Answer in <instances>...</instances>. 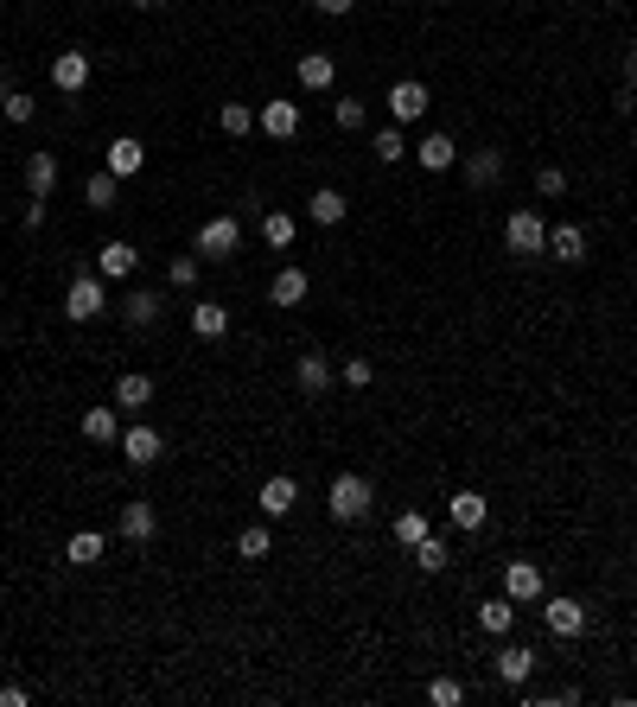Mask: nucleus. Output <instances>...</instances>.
Returning a JSON list of instances; mask_svg holds the SVG:
<instances>
[{
  "label": "nucleus",
  "instance_id": "f257e3e1",
  "mask_svg": "<svg viewBox=\"0 0 637 707\" xmlns=\"http://www.w3.org/2000/svg\"><path fill=\"white\" fill-rule=\"evenodd\" d=\"M376 504V491H370V478L364 472H338L332 478V491H325V510L338 516V523H364Z\"/></svg>",
  "mask_w": 637,
  "mask_h": 707
},
{
  "label": "nucleus",
  "instance_id": "f03ea898",
  "mask_svg": "<svg viewBox=\"0 0 637 707\" xmlns=\"http://www.w3.org/2000/svg\"><path fill=\"white\" fill-rule=\"evenodd\" d=\"M109 313V281L102 274H77L71 287H64V319L71 325H90V319H102Z\"/></svg>",
  "mask_w": 637,
  "mask_h": 707
},
{
  "label": "nucleus",
  "instance_id": "7ed1b4c3",
  "mask_svg": "<svg viewBox=\"0 0 637 707\" xmlns=\"http://www.w3.org/2000/svg\"><path fill=\"white\" fill-rule=\"evenodd\" d=\"M243 249V223L236 217H204L198 223V262H230Z\"/></svg>",
  "mask_w": 637,
  "mask_h": 707
},
{
  "label": "nucleus",
  "instance_id": "20e7f679",
  "mask_svg": "<svg viewBox=\"0 0 637 707\" xmlns=\"http://www.w3.org/2000/svg\"><path fill=\"white\" fill-rule=\"evenodd\" d=\"M504 243H510V255H548V223L523 204V211L504 217Z\"/></svg>",
  "mask_w": 637,
  "mask_h": 707
},
{
  "label": "nucleus",
  "instance_id": "39448f33",
  "mask_svg": "<svg viewBox=\"0 0 637 707\" xmlns=\"http://www.w3.org/2000/svg\"><path fill=\"white\" fill-rule=\"evenodd\" d=\"M115 536H122V542H134V548H141V542H153V536H160V510L134 497V504H122V510H115Z\"/></svg>",
  "mask_w": 637,
  "mask_h": 707
},
{
  "label": "nucleus",
  "instance_id": "423d86ee",
  "mask_svg": "<svg viewBox=\"0 0 637 707\" xmlns=\"http://www.w3.org/2000/svg\"><path fill=\"white\" fill-rule=\"evenodd\" d=\"M51 90H58V96H83V90H90V51H58V58H51Z\"/></svg>",
  "mask_w": 637,
  "mask_h": 707
},
{
  "label": "nucleus",
  "instance_id": "0eeeda50",
  "mask_svg": "<svg viewBox=\"0 0 637 707\" xmlns=\"http://www.w3.org/2000/svg\"><path fill=\"white\" fill-rule=\"evenodd\" d=\"M542 625L561 637V644H574L580 631H587V606L580 599H542Z\"/></svg>",
  "mask_w": 637,
  "mask_h": 707
},
{
  "label": "nucleus",
  "instance_id": "6e6552de",
  "mask_svg": "<svg viewBox=\"0 0 637 707\" xmlns=\"http://www.w3.org/2000/svg\"><path fill=\"white\" fill-rule=\"evenodd\" d=\"M160 453H166V434H160V427H128V434H122V459L134 465V472L160 465Z\"/></svg>",
  "mask_w": 637,
  "mask_h": 707
},
{
  "label": "nucleus",
  "instance_id": "1a4fd4ad",
  "mask_svg": "<svg viewBox=\"0 0 637 707\" xmlns=\"http://www.w3.org/2000/svg\"><path fill=\"white\" fill-rule=\"evenodd\" d=\"M427 102H434V96H427V83L402 77V83L389 90V115H395V128H402V122H421V115H427Z\"/></svg>",
  "mask_w": 637,
  "mask_h": 707
},
{
  "label": "nucleus",
  "instance_id": "9d476101",
  "mask_svg": "<svg viewBox=\"0 0 637 707\" xmlns=\"http://www.w3.org/2000/svg\"><path fill=\"white\" fill-rule=\"evenodd\" d=\"M134 268H141V249H134V243H122V236L96 249V274H102V281H128Z\"/></svg>",
  "mask_w": 637,
  "mask_h": 707
},
{
  "label": "nucleus",
  "instance_id": "9b49d317",
  "mask_svg": "<svg viewBox=\"0 0 637 707\" xmlns=\"http://www.w3.org/2000/svg\"><path fill=\"white\" fill-rule=\"evenodd\" d=\"M141 166H147V147L134 141V134H115L109 153H102V172H115V179H134Z\"/></svg>",
  "mask_w": 637,
  "mask_h": 707
},
{
  "label": "nucleus",
  "instance_id": "f8f14e48",
  "mask_svg": "<svg viewBox=\"0 0 637 707\" xmlns=\"http://www.w3.org/2000/svg\"><path fill=\"white\" fill-rule=\"evenodd\" d=\"M255 128H262L268 141H294L300 134V102H268V109H255Z\"/></svg>",
  "mask_w": 637,
  "mask_h": 707
},
{
  "label": "nucleus",
  "instance_id": "ddd939ff",
  "mask_svg": "<svg viewBox=\"0 0 637 707\" xmlns=\"http://www.w3.org/2000/svg\"><path fill=\"white\" fill-rule=\"evenodd\" d=\"M504 593L516 599V606H536L542 599V567L536 561H510L504 567Z\"/></svg>",
  "mask_w": 637,
  "mask_h": 707
},
{
  "label": "nucleus",
  "instance_id": "4468645a",
  "mask_svg": "<svg viewBox=\"0 0 637 707\" xmlns=\"http://www.w3.org/2000/svg\"><path fill=\"white\" fill-rule=\"evenodd\" d=\"M529 676H536V650H529V644H504V650H497V682L523 688Z\"/></svg>",
  "mask_w": 637,
  "mask_h": 707
},
{
  "label": "nucleus",
  "instance_id": "2eb2a0df",
  "mask_svg": "<svg viewBox=\"0 0 637 707\" xmlns=\"http://www.w3.org/2000/svg\"><path fill=\"white\" fill-rule=\"evenodd\" d=\"M446 516H453V529H466V536H478L485 529V516H491V504L478 491H453V504H446Z\"/></svg>",
  "mask_w": 637,
  "mask_h": 707
},
{
  "label": "nucleus",
  "instance_id": "dca6fc26",
  "mask_svg": "<svg viewBox=\"0 0 637 707\" xmlns=\"http://www.w3.org/2000/svg\"><path fill=\"white\" fill-rule=\"evenodd\" d=\"M306 217H313L319 230H332V223H344V217H351V198H344V192H332V185H319V192L306 198Z\"/></svg>",
  "mask_w": 637,
  "mask_h": 707
},
{
  "label": "nucleus",
  "instance_id": "f3484780",
  "mask_svg": "<svg viewBox=\"0 0 637 707\" xmlns=\"http://www.w3.org/2000/svg\"><path fill=\"white\" fill-rule=\"evenodd\" d=\"M294 77H300V90H332V83H338V58H325V51H306V58L294 64Z\"/></svg>",
  "mask_w": 637,
  "mask_h": 707
},
{
  "label": "nucleus",
  "instance_id": "a211bd4d",
  "mask_svg": "<svg viewBox=\"0 0 637 707\" xmlns=\"http://www.w3.org/2000/svg\"><path fill=\"white\" fill-rule=\"evenodd\" d=\"M548 255H555V262H587V230H580V223H555V230H548Z\"/></svg>",
  "mask_w": 637,
  "mask_h": 707
},
{
  "label": "nucleus",
  "instance_id": "6ab92c4d",
  "mask_svg": "<svg viewBox=\"0 0 637 707\" xmlns=\"http://www.w3.org/2000/svg\"><path fill=\"white\" fill-rule=\"evenodd\" d=\"M415 160H421L427 172H453V166H459V147H453V134H421Z\"/></svg>",
  "mask_w": 637,
  "mask_h": 707
},
{
  "label": "nucleus",
  "instance_id": "aec40b11",
  "mask_svg": "<svg viewBox=\"0 0 637 707\" xmlns=\"http://www.w3.org/2000/svg\"><path fill=\"white\" fill-rule=\"evenodd\" d=\"M306 293H313V281H306V268H281L268 281V306H300Z\"/></svg>",
  "mask_w": 637,
  "mask_h": 707
},
{
  "label": "nucleus",
  "instance_id": "412c9836",
  "mask_svg": "<svg viewBox=\"0 0 637 707\" xmlns=\"http://www.w3.org/2000/svg\"><path fill=\"white\" fill-rule=\"evenodd\" d=\"M26 192L32 198L58 192V153H26Z\"/></svg>",
  "mask_w": 637,
  "mask_h": 707
},
{
  "label": "nucleus",
  "instance_id": "4be33fe9",
  "mask_svg": "<svg viewBox=\"0 0 637 707\" xmlns=\"http://www.w3.org/2000/svg\"><path fill=\"white\" fill-rule=\"evenodd\" d=\"M160 306H166V300H160V293H153V287H134L128 300H122V319L134 325V332H147V325L160 319Z\"/></svg>",
  "mask_w": 637,
  "mask_h": 707
},
{
  "label": "nucleus",
  "instance_id": "5701e85b",
  "mask_svg": "<svg viewBox=\"0 0 637 707\" xmlns=\"http://www.w3.org/2000/svg\"><path fill=\"white\" fill-rule=\"evenodd\" d=\"M102 555H109V536H96V529H77V536L64 542V561L71 567H96Z\"/></svg>",
  "mask_w": 637,
  "mask_h": 707
},
{
  "label": "nucleus",
  "instance_id": "b1692460",
  "mask_svg": "<svg viewBox=\"0 0 637 707\" xmlns=\"http://www.w3.org/2000/svg\"><path fill=\"white\" fill-rule=\"evenodd\" d=\"M516 612H523V606H516L510 593H497V599H485V606H478V625H485L491 637H504V631L516 625Z\"/></svg>",
  "mask_w": 637,
  "mask_h": 707
},
{
  "label": "nucleus",
  "instance_id": "393cba45",
  "mask_svg": "<svg viewBox=\"0 0 637 707\" xmlns=\"http://www.w3.org/2000/svg\"><path fill=\"white\" fill-rule=\"evenodd\" d=\"M294 383H300V395H325V383H332V364H325L319 351H306L300 364H294Z\"/></svg>",
  "mask_w": 637,
  "mask_h": 707
},
{
  "label": "nucleus",
  "instance_id": "a878e982",
  "mask_svg": "<svg viewBox=\"0 0 637 707\" xmlns=\"http://www.w3.org/2000/svg\"><path fill=\"white\" fill-rule=\"evenodd\" d=\"M147 402H153V376H141V370L115 376V408H147Z\"/></svg>",
  "mask_w": 637,
  "mask_h": 707
},
{
  "label": "nucleus",
  "instance_id": "bb28decb",
  "mask_svg": "<svg viewBox=\"0 0 637 707\" xmlns=\"http://www.w3.org/2000/svg\"><path fill=\"white\" fill-rule=\"evenodd\" d=\"M192 332H198V338H223V332H230V306L198 300V306H192Z\"/></svg>",
  "mask_w": 637,
  "mask_h": 707
},
{
  "label": "nucleus",
  "instance_id": "cd10ccee",
  "mask_svg": "<svg viewBox=\"0 0 637 707\" xmlns=\"http://www.w3.org/2000/svg\"><path fill=\"white\" fill-rule=\"evenodd\" d=\"M294 497H300V485H294L287 472H274L268 485H262V510H268V516H287V510H294Z\"/></svg>",
  "mask_w": 637,
  "mask_h": 707
},
{
  "label": "nucleus",
  "instance_id": "c85d7f7f",
  "mask_svg": "<svg viewBox=\"0 0 637 707\" xmlns=\"http://www.w3.org/2000/svg\"><path fill=\"white\" fill-rule=\"evenodd\" d=\"M466 179L478 185V192H491V185L504 179V153H491V147H485V153H472V160H466Z\"/></svg>",
  "mask_w": 637,
  "mask_h": 707
},
{
  "label": "nucleus",
  "instance_id": "c756f323",
  "mask_svg": "<svg viewBox=\"0 0 637 707\" xmlns=\"http://www.w3.org/2000/svg\"><path fill=\"white\" fill-rule=\"evenodd\" d=\"M115 198H122V179H115V172H96V179L83 185V204H90V211H115Z\"/></svg>",
  "mask_w": 637,
  "mask_h": 707
},
{
  "label": "nucleus",
  "instance_id": "7c9ffc66",
  "mask_svg": "<svg viewBox=\"0 0 637 707\" xmlns=\"http://www.w3.org/2000/svg\"><path fill=\"white\" fill-rule=\"evenodd\" d=\"M122 427H115V408H83V440L90 446H109Z\"/></svg>",
  "mask_w": 637,
  "mask_h": 707
},
{
  "label": "nucleus",
  "instance_id": "2f4dec72",
  "mask_svg": "<svg viewBox=\"0 0 637 707\" xmlns=\"http://www.w3.org/2000/svg\"><path fill=\"white\" fill-rule=\"evenodd\" d=\"M217 128L230 134V141H243V134L255 128V109H249V102H223V109H217Z\"/></svg>",
  "mask_w": 637,
  "mask_h": 707
},
{
  "label": "nucleus",
  "instance_id": "473e14b6",
  "mask_svg": "<svg viewBox=\"0 0 637 707\" xmlns=\"http://www.w3.org/2000/svg\"><path fill=\"white\" fill-rule=\"evenodd\" d=\"M294 230H300V223L287 217V211H268V217H262V243H268V249H294Z\"/></svg>",
  "mask_w": 637,
  "mask_h": 707
},
{
  "label": "nucleus",
  "instance_id": "72a5a7b5",
  "mask_svg": "<svg viewBox=\"0 0 637 707\" xmlns=\"http://www.w3.org/2000/svg\"><path fill=\"white\" fill-rule=\"evenodd\" d=\"M0 115L20 128V122H32V115H39V102H32L26 90H7V83H0Z\"/></svg>",
  "mask_w": 637,
  "mask_h": 707
},
{
  "label": "nucleus",
  "instance_id": "f704fd0d",
  "mask_svg": "<svg viewBox=\"0 0 637 707\" xmlns=\"http://www.w3.org/2000/svg\"><path fill=\"white\" fill-rule=\"evenodd\" d=\"M427 536H434V523H427L421 510H402V516H395V542H402V548H415V542H427Z\"/></svg>",
  "mask_w": 637,
  "mask_h": 707
},
{
  "label": "nucleus",
  "instance_id": "c9c22d12",
  "mask_svg": "<svg viewBox=\"0 0 637 707\" xmlns=\"http://www.w3.org/2000/svg\"><path fill=\"white\" fill-rule=\"evenodd\" d=\"M376 160H383V166H395V160H408V141H402V128H376Z\"/></svg>",
  "mask_w": 637,
  "mask_h": 707
},
{
  "label": "nucleus",
  "instance_id": "e433bc0d",
  "mask_svg": "<svg viewBox=\"0 0 637 707\" xmlns=\"http://www.w3.org/2000/svg\"><path fill=\"white\" fill-rule=\"evenodd\" d=\"M415 561H421V574H446V561H453V555H446L440 536H427V542H415Z\"/></svg>",
  "mask_w": 637,
  "mask_h": 707
},
{
  "label": "nucleus",
  "instance_id": "4c0bfd02",
  "mask_svg": "<svg viewBox=\"0 0 637 707\" xmlns=\"http://www.w3.org/2000/svg\"><path fill=\"white\" fill-rule=\"evenodd\" d=\"M236 555H243V561H262V555H268V523L243 529V536H236Z\"/></svg>",
  "mask_w": 637,
  "mask_h": 707
},
{
  "label": "nucleus",
  "instance_id": "58836bf2",
  "mask_svg": "<svg viewBox=\"0 0 637 707\" xmlns=\"http://www.w3.org/2000/svg\"><path fill=\"white\" fill-rule=\"evenodd\" d=\"M364 122H370V109H364V102H357V96H338V128H344V134H357Z\"/></svg>",
  "mask_w": 637,
  "mask_h": 707
},
{
  "label": "nucleus",
  "instance_id": "ea45409f",
  "mask_svg": "<svg viewBox=\"0 0 637 707\" xmlns=\"http://www.w3.org/2000/svg\"><path fill=\"white\" fill-rule=\"evenodd\" d=\"M427 701H434V707H459V701H466V688H459L453 676H440V682H427Z\"/></svg>",
  "mask_w": 637,
  "mask_h": 707
},
{
  "label": "nucleus",
  "instance_id": "a19ab883",
  "mask_svg": "<svg viewBox=\"0 0 637 707\" xmlns=\"http://www.w3.org/2000/svg\"><path fill=\"white\" fill-rule=\"evenodd\" d=\"M344 383H351V389H370V383H376V364H370V357H344Z\"/></svg>",
  "mask_w": 637,
  "mask_h": 707
},
{
  "label": "nucleus",
  "instance_id": "79ce46f5",
  "mask_svg": "<svg viewBox=\"0 0 637 707\" xmlns=\"http://www.w3.org/2000/svg\"><path fill=\"white\" fill-rule=\"evenodd\" d=\"M198 268H204L198 255H179V262L166 268V281H172V287H198Z\"/></svg>",
  "mask_w": 637,
  "mask_h": 707
},
{
  "label": "nucleus",
  "instance_id": "37998d69",
  "mask_svg": "<svg viewBox=\"0 0 637 707\" xmlns=\"http://www.w3.org/2000/svg\"><path fill=\"white\" fill-rule=\"evenodd\" d=\"M536 192H542V198H567V172H561V166H542V172H536Z\"/></svg>",
  "mask_w": 637,
  "mask_h": 707
},
{
  "label": "nucleus",
  "instance_id": "c03bdc74",
  "mask_svg": "<svg viewBox=\"0 0 637 707\" xmlns=\"http://www.w3.org/2000/svg\"><path fill=\"white\" fill-rule=\"evenodd\" d=\"M32 695H26V688L20 682H0V707H26Z\"/></svg>",
  "mask_w": 637,
  "mask_h": 707
},
{
  "label": "nucleus",
  "instance_id": "a18cd8bd",
  "mask_svg": "<svg viewBox=\"0 0 637 707\" xmlns=\"http://www.w3.org/2000/svg\"><path fill=\"white\" fill-rule=\"evenodd\" d=\"M313 7L325 13V20H344V13H351V7H357V0H313Z\"/></svg>",
  "mask_w": 637,
  "mask_h": 707
},
{
  "label": "nucleus",
  "instance_id": "49530a36",
  "mask_svg": "<svg viewBox=\"0 0 637 707\" xmlns=\"http://www.w3.org/2000/svg\"><path fill=\"white\" fill-rule=\"evenodd\" d=\"M625 90H637V45L625 51Z\"/></svg>",
  "mask_w": 637,
  "mask_h": 707
},
{
  "label": "nucleus",
  "instance_id": "de8ad7c7",
  "mask_svg": "<svg viewBox=\"0 0 637 707\" xmlns=\"http://www.w3.org/2000/svg\"><path fill=\"white\" fill-rule=\"evenodd\" d=\"M134 7H141V13H160V7H166V0H134Z\"/></svg>",
  "mask_w": 637,
  "mask_h": 707
},
{
  "label": "nucleus",
  "instance_id": "09e8293b",
  "mask_svg": "<svg viewBox=\"0 0 637 707\" xmlns=\"http://www.w3.org/2000/svg\"><path fill=\"white\" fill-rule=\"evenodd\" d=\"M612 7H631V0H612Z\"/></svg>",
  "mask_w": 637,
  "mask_h": 707
},
{
  "label": "nucleus",
  "instance_id": "8fccbe9b",
  "mask_svg": "<svg viewBox=\"0 0 637 707\" xmlns=\"http://www.w3.org/2000/svg\"><path fill=\"white\" fill-rule=\"evenodd\" d=\"M0 682H7V676H0Z\"/></svg>",
  "mask_w": 637,
  "mask_h": 707
}]
</instances>
